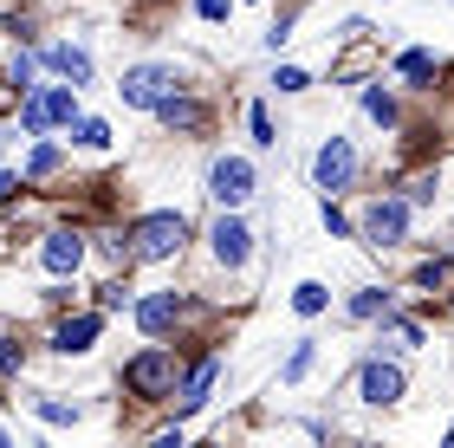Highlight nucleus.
I'll return each mask as SVG.
<instances>
[{
    "label": "nucleus",
    "mask_w": 454,
    "mask_h": 448,
    "mask_svg": "<svg viewBox=\"0 0 454 448\" xmlns=\"http://www.w3.org/2000/svg\"><path fill=\"white\" fill-rule=\"evenodd\" d=\"M448 260H428V267H416V287H448Z\"/></svg>",
    "instance_id": "23"
},
{
    "label": "nucleus",
    "mask_w": 454,
    "mask_h": 448,
    "mask_svg": "<svg viewBox=\"0 0 454 448\" xmlns=\"http://www.w3.org/2000/svg\"><path fill=\"white\" fill-rule=\"evenodd\" d=\"M176 312H182V299H176V293H150V299L137 305V325H143L150 338H162V332L176 325Z\"/></svg>",
    "instance_id": "12"
},
{
    "label": "nucleus",
    "mask_w": 454,
    "mask_h": 448,
    "mask_svg": "<svg viewBox=\"0 0 454 448\" xmlns=\"http://www.w3.org/2000/svg\"><path fill=\"white\" fill-rule=\"evenodd\" d=\"M364 111L377 117V124H396V98H389L383 85H370V91H364Z\"/></svg>",
    "instance_id": "17"
},
{
    "label": "nucleus",
    "mask_w": 454,
    "mask_h": 448,
    "mask_svg": "<svg viewBox=\"0 0 454 448\" xmlns=\"http://www.w3.org/2000/svg\"><path fill=\"white\" fill-rule=\"evenodd\" d=\"M156 111H162V124H169V130H182V137L208 130V105H201V98H182V91H169Z\"/></svg>",
    "instance_id": "9"
},
{
    "label": "nucleus",
    "mask_w": 454,
    "mask_h": 448,
    "mask_svg": "<svg viewBox=\"0 0 454 448\" xmlns=\"http://www.w3.org/2000/svg\"><path fill=\"white\" fill-rule=\"evenodd\" d=\"M254 137H260V144H279V137H273V117H266V105H254Z\"/></svg>",
    "instance_id": "26"
},
{
    "label": "nucleus",
    "mask_w": 454,
    "mask_h": 448,
    "mask_svg": "<svg viewBox=\"0 0 454 448\" xmlns=\"http://www.w3.org/2000/svg\"><path fill=\"white\" fill-rule=\"evenodd\" d=\"M182 240H189V221L182 215H143L130 228V254L137 260H169V254H182Z\"/></svg>",
    "instance_id": "1"
},
{
    "label": "nucleus",
    "mask_w": 454,
    "mask_h": 448,
    "mask_svg": "<svg viewBox=\"0 0 454 448\" xmlns=\"http://www.w3.org/2000/svg\"><path fill=\"white\" fill-rule=\"evenodd\" d=\"M123 383H130L137 397H169L176 390V358L169 351H143L123 364Z\"/></svg>",
    "instance_id": "4"
},
{
    "label": "nucleus",
    "mask_w": 454,
    "mask_h": 448,
    "mask_svg": "<svg viewBox=\"0 0 454 448\" xmlns=\"http://www.w3.org/2000/svg\"><path fill=\"white\" fill-rule=\"evenodd\" d=\"M78 117V85H52V91H27V105H20V124L33 137L52 130V124H72Z\"/></svg>",
    "instance_id": "2"
},
{
    "label": "nucleus",
    "mask_w": 454,
    "mask_h": 448,
    "mask_svg": "<svg viewBox=\"0 0 454 448\" xmlns=\"http://www.w3.org/2000/svg\"><path fill=\"white\" fill-rule=\"evenodd\" d=\"M325 299H332V293H325V287H318V279H305V287L293 293V305H299V312H305V318H312V312H325Z\"/></svg>",
    "instance_id": "18"
},
{
    "label": "nucleus",
    "mask_w": 454,
    "mask_h": 448,
    "mask_svg": "<svg viewBox=\"0 0 454 448\" xmlns=\"http://www.w3.org/2000/svg\"><path fill=\"white\" fill-rule=\"evenodd\" d=\"M208 240H215L221 267H247V254H254V234H247V221H234V215H221L215 228H208Z\"/></svg>",
    "instance_id": "8"
},
{
    "label": "nucleus",
    "mask_w": 454,
    "mask_h": 448,
    "mask_svg": "<svg viewBox=\"0 0 454 448\" xmlns=\"http://www.w3.org/2000/svg\"><path fill=\"white\" fill-rule=\"evenodd\" d=\"M208 195L221 201V208H240V201L254 195V162L247 156H221L208 169Z\"/></svg>",
    "instance_id": "6"
},
{
    "label": "nucleus",
    "mask_w": 454,
    "mask_h": 448,
    "mask_svg": "<svg viewBox=\"0 0 454 448\" xmlns=\"http://www.w3.org/2000/svg\"><path fill=\"white\" fill-rule=\"evenodd\" d=\"M13 91H33V59H27V52L13 59Z\"/></svg>",
    "instance_id": "25"
},
{
    "label": "nucleus",
    "mask_w": 454,
    "mask_h": 448,
    "mask_svg": "<svg viewBox=\"0 0 454 448\" xmlns=\"http://www.w3.org/2000/svg\"><path fill=\"white\" fill-rule=\"evenodd\" d=\"M98 332H105V318H98V312H85V318H66V325H59V332H52V344H59V351H91V338Z\"/></svg>",
    "instance_id": "13"
},
{
    "label": "nucleus",
    "mask_w": 454,
    "mask_h": 448,
    "mask_svg": "<svg viewBox=\"0 0 454 448\" xmlns=\"http://www.w3.org/2000/svg\"><path fill=\"white\" fill-rule=\"evenodd\" d=\"M39 260H46V273H78V260H85V240L78 234H46V248H39Z\"/></svg>",
    "instance_id": "10"
},
{
    "label": "nucleus",
    "mask_w": 454,
    "mask_h": 448,
    "mask_svg": "<svg viewBox=\"0 0 454 448\" xmlns=\"http://www.w3.org/2000/svg\"><path fill=\"white\" fill-rule=\"evenodd\" d=\"M215 371H221V358H201L189 377H182V410H201L208 403V383H215Z\"/></svg>",
    "instance_id": "15"
},
{
    "label": "nucleus",
    "mask_w": 454,
    "mask_h": 448,
    "mask_svg": "<svg viewBox=\"0 0 454 448\" xmlns=\"http://www.w3.org/2000/svg\"><path fill=\"white\" fill-rule=\"evenodd\" d=\"M0 371H20V351H13L7 338H0Z\"/></svg>",
    "instance_id": "29"
},
{
    "label": "nucleus",
    "mask_w": 454,
    "mask_h": 448,
    "mask_svg": "<svg viewBox=\"0 0 454 448\" xmlns=\"http://www.w3.org/2000/svg\"><path fill=\"white\" fill-rule=\"evenodd\" d=\"M403 397V371H396V364H364V403H396Z\"/></svg>",
    "instance_id": "11"
},
{
    "label": "nucleus",
    "mask_w": 454,
    "mask_h": 448,
    "mask_svg": "<svg viewBox=\"0 0 454 448\" xmlns=\"http://www.w3.org/2000/svg\"><path fill=\"white\" fill-rule=\"evenodd\" d=\"M273 85H279V91H305V85H312V72H299V66H279V78H273Z\"/></svg>",
    "instance_id": "24"
},
{
    "label": "nucleus",
    "mask_w": 454,
    "mask_h": 448,
    "mask_svg": "<svg viewBox=\"0 0 454 448\" xmlns=\"http://www.w3.org/2000/svg\"><path fill=\"white\" fill-rule=\"evenodd\" d=\"M396 72L409 78V85H435V78H442V59L416 46V52H403V59H396Z\"/></svg>",
    "instance_id": "16"
},
{
    "label": "nucleus",
    "mask_w": 454,
    "mask_h": 448,
    "mask_svg": "<svg viewBox=\"0 0 454 448\" xmlns=\"http://www.w3.org/2000/svg\"><path fill=\"white\" fill-rule=\"evenodd\" d=\"M305 371H312V338H305V344H299V351H293V358H286V383H299Z\"/></svg>",
    "instance_id": "21"
},
{
    "label": "nucleus",
    "mask_w": 454,
    "mask_h": 448,
    "mask_svg": "<svg viewBox=\"0 0 454 448\" xmlns=\"http://www.w3.org/2000/svg\"><path fill=\"white\" fill-rule=\"evenodd\" d=\"M117 91H123V105H162V98L176 91V72L169 66H130Z\"/></svg>",
    "instance_id": "7"
},
{
    "label": "nucleus",
    "mask_w": 454,
    "mask_h": 448,
    "mask_svg": "<svg viewBox=\"0 0 454 448\" xmlns=\"http://www.w3.org/2000/svg\"><path fill=\"white\" fill-rule=\"evenodd\" d=\"M195 13L201 20H227V0H195Z\"/></svg>",
    "instance_id": "28"
},
{
    "label": "nucleus",
    "mask_w": 454,
    "mask_h": 448,
    "mask_svg": "<svg viewBox=\"0 0 454 448\" xmlns=\"http://www.w3.org/2000/svg\"><path fill=\"white\" fill-rule=\"evenodd\" d=\"M39 416H46V422H72L78 410H72V403H39Z\"/></svg>",
    "instance_id": "27"
},
{
    "label": "nucleus",
    "mask_w": 454,
    "mask_h": 448,
    "mask_svg": "<svg viewBox=\"0 0 454 448\" xmlns=\"http://www.w3.org/2000/svg\"><path fill=\"white\" fill-rule=\"evenodd\" d=\"M52 169H59V150H52V144H39V150H33V162H27V182H46Z\"/></svg>",
    "instance_id": "19"
},
{
    "label": "nucleus",
    "mask_w": 454,
    "mask_h": 448,
    "mask_svg": "<svg viewBox=\"0 0 454 448\" xmlns=\"http://www.w3.org/2000/svg\"><path fill=\"white\" fill-rule=\"evenodd\" d=\"M46 66L59 78H72V85H91V52H78V46H46Z\"/></svg>",
    "instance_id": "14"
},
{
    "label": "nucleus",
    "mask_w": 454,
    "mask_h": 448,
    "mask_svg": "<svg viewBox=\"0 0 454 448\" xmlns=\"http://www.w3.org/2000/svg\"><path fill=\"white\" fill-rule=\"evenodd\" d=\"M403 234H409V201L383 195V201H370V208H364V240H370V248H396Z\"/></svg>",
    "instance_id": "5"
},
{
    "label": "nucleus",
    "mask_w": 454,
    "mask_h": 448,
    "mask_svg": "<svg viewBox=\"0 0 454 448\" xmlns=\"http://www.w3.org/2000/svg\"><path fill=\"white\" fill-rule=\"evenodd\" d=\"M383 312H389L383 293H357V299H350V318H383Z\"/></svg>",
    "instance_id": "20"
},
{
    "label": "nucleus",
    "mask_w": 454,
    "mask_h": 448,
    "mask_svg": "<svg viewBox=\"0 0 454 448\" xmlns=\"http://www.w3.org/2000/svg\"><path fill=\"white\" fill-rule=\"evenodd\" d=\"M78 144H85V150H105V144H111V130L98 124V117H85V124H78Z\"/></svg>",
    "instance_id": "22"
},
{
    "label": "nucleus",
    "mask_w": 454,
    "mask_h": 448,
    "mask_svg": "<svg viewBox=\"0 0 454 448\" xmlns=\"http://www.w3.org/2000/svg\"><path fill=\"white\" fill-rule=\"evenodd\" d=\"M312 176H318V189H325V195L350 189V176H357V150H350V137H325L318 156H312Z\"/></svg>",
    "instance_id": "3"
},
{
    "label": "nucleus",
    "mask_w": 454,
    "mask_h": 448,
    "mask_svg": "<svg viewBox=\"0 0 454 448\" xmlns=\"http://www.w3.org/2000/svg\"><path fill=\"white\" fill-rule=\"evenodd\" d=\"M7 195H13V176H0V201H7Z\"/></svg>",
    "instance_id": "30"
}]
</instances>
